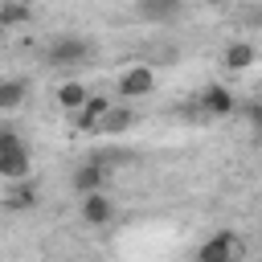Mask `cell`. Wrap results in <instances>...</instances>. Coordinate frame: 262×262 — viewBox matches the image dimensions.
Masks as SVG:
<instances>
[{
    "label": "cell",
    "mask_w": 262,
    "mask_h": 262,
    "mask_svg": "<svg viewBox=\"0 0 262 262\" xmlns=\"http://www.w3.org/2000/svg\"><path fill=\"white\" fill-rule=\"evenodd\" d=\"M0 37H4V25H0Z\"/></svg>",
    "instance_id": "2e32d148"
},
{
    "label": "cell",
    "mask_w": 262,
    "mask_h": 262,
    "mask_svg": "<svg viewBox=\"0 0 262 262\" xmlns=\"http://www.w3.org/2000/svg\"><path fill=\"white\" fill-rule=\"evenodd\" d=\"M29 168H33V156L20 143V135L16 131H0V176L4 180H25Z\"/></svg>",
    "instance_id": "6da1fadb"
},
{
    "label": "cell",
    "mask_w": 262,
    "mask_h": 262,
    "mask_svg": "<svg viewBox=\"0 0 262 262\" xmlns=\"http://www.w3.org/2000/svg\"><path fill=\"white\" fill-rule=\"evenodd\" d=\"M33 16V8L25 4V0H8V4H0V25H4V33L12 29V25H25Z\"/></svg>",
    "instance_id": "5bb4252c"
},
{
    "label": "cell",
    "mask_w": 262,
    "mask_h": 262,
    "mask_svg": "<svg viewBox=\"0 0 262 262\" xmlns=\"http://www.w3.org/2000/svg\"><path fill=\"white\" fill-rule=\"evenodd\" d=\"M86 102V86L82 82H66V86H57V106L61 111H78Z\"/></svg>",
    "instance_id": "9a60e30c"
},
{
    "label": "cell",
    "mask_w": 262,
    "mask_h": 262,
    "mask_svg": "<svg viewBox=\"0 0 262 262\" xmlns=\"http://www.w3.org/2000/svg\"><path fill=\"white\" fill-rule=\"evenodd\" d=\"M237 254H242V242H237L229 229H221V233H213V237L196 250V262H237Z\"/></svg>",
    "instance_id": "3957f363"
},
{
    "label": "cell",
    "mask_w": 262,
    "mask_h": 262,
    "mask_svg": "<svg viewBox=\"0 0 262 262\" xmlns=\"http://www.w3.org/2000/svg\"><path fill=\"white\" fill-rule=\"evenodd\" d=\"M37 201H41V196H37V184H33L29 176H25V180H16V184L8 188V196H4V205H8V209H33Z\"/></svg>",
    "instance_id": "7c38bea8"
},
{
    "label": "cell",
    "mask_w": 262,
    "mask_h": 262,
    "mask_svg": "<svg viewBox=\"0 0 262 262\" xmlns=\"http://www.w3.org/2000/svg\"><path fill=\"white\" fill-rule=\"evenodd\" d=\"M106 106H111V98H90L86 94V102L78 106V131H98V119L106 115Z\"/></svg>",
    "instance_id": "30bf717a"
},
{
    "label": "cell",
    "mask_w": 262,
    "mask_h": 262,
    "mask_svg": "<svg viewBox=\"0 0 262 262\" xmlns=\"http://www.w3.org/2000/svg\"><path fill=\"white\" fill-rule=\"evenodd\" d=\"M254 57H258V49H254L250 41H233V45H225V66H229L233 74L250 70V66H254Z\"/></svg>",
    "instance_id": "8fae6325"
},
{
    "label": "cell",
    "mask_w": 262,
    "mask_h": 262,
    "mask_svg": "<svg viewBox=\"0 0 262 262\" xmlns=\"http://www.w3.org/2000/svg\"><path fill=\"white\" fill-rule=\"evenodd\" d=\"M135 12L147 25H172L184 12V0H135Z\"/></svg>",
    "instance_id": "277c9868"
},
{
    "label": "cell",
    "mask_w": 262,
    "mask_h": 262,
    "mask_svg": "<svg viewBox=\"0 0 262 262\" xmlns=\"http://www.w3.org/2000/svg\"><path fill=\"white\" fill-rule=\"evenodd\" d=\"M82 217H86L90 225H106V221L115 217L111 196H102V188H98V192H82Z\"/></svg>",
    "instance_id": "ba28073f"
},
{
    "label": "cell",
    "mask_w": 262,
    "mask_h": 262,
    "mask_svg": "<svg viewBox=\"0 0 262 262\" xmlns=\"http://www.w3.org/2000/svg\"><path fill=\"white\" fill-rule=\"evenodd\" d=\"M151 90H156V74H151L147 66L123 70V78H119V98H143V94H151Z\"/></svg>",
    "instance_id": "5b68a950"
},
{
    "label": "cell",
    "mask_w": 262,
    "mask_h": 262,
    "mask_svg": "<svg viewBox=\"0 0 262 262\" xmlns=\"http://www.w3.org/2000/svg\"><path fill=\"white\" fill-rule=\"evenodd\" d=\"M90 53H94V45H90L86 37L66 33V37H57V41L45 49V66H57V70H66V66H82Z\"/></svg>",
    "instance_id": "7a4b0ae2"
},
{
    "label": "cell",
    "mask_w": 262,
    "mask_h": 262,
    "mask_svg": "<svg viewBox=\"0 0 262 262\" xmlns=\"http://www.w3.org/2000/svg\"><path fill=\"white\" fill-rule=\"evenodd\" d=\"M25 94H29V82H25V78H4V82H0V111L20 106Z\"/></svg>",
    "instance_id": "4fadbf2b"
},
{
    "label": "cell",
    "mask_w": 262,
    "mask_h": 262,
    "mask_svg": "<svg viewBox=\"0 0 262 262\" xmlns=\"http://www.w3.org/2000/svg\"><path fill=\"white\" fill-rule=\"evenodd\" d=\"M196 106H201V115L221 119V115H233V111H237V98H233L225 86H209V90L196 98Z\"/></svg>",
    "instance_id": "8992f818"
},
{
    "label": "cell",
    "mask_w": 262,
    "mask_h": 262,
    "mask_svg": "<svg viewBox=\"0 0 262 262\" xmlns=\"http://www.w3.org/2000/svg\"><path fill=\"white\" fill-rule=\"evenodd\" d=\"M131 127H135V111L131 106H106V115L98 119V131H106V135H123Z\"/></svg>",
    "instance_id": "9c48e42d"
},
{
    "label": "cell",
    "mask_w": 262,
    "mask_h": 262,
    "mask_svg": "<svg viewBox=\"0 0 262 262\" xmlns=\"http://www.w3.org/2000/svg\"><path fill=\"white\" fill-rule=\"evenodd\" d=\"M102 184H106V164L102 160H86V164L74 168V188L78 192H98Z\"/></svg>",
    "instance_id": "52a82bcc"
}]
</instances>
